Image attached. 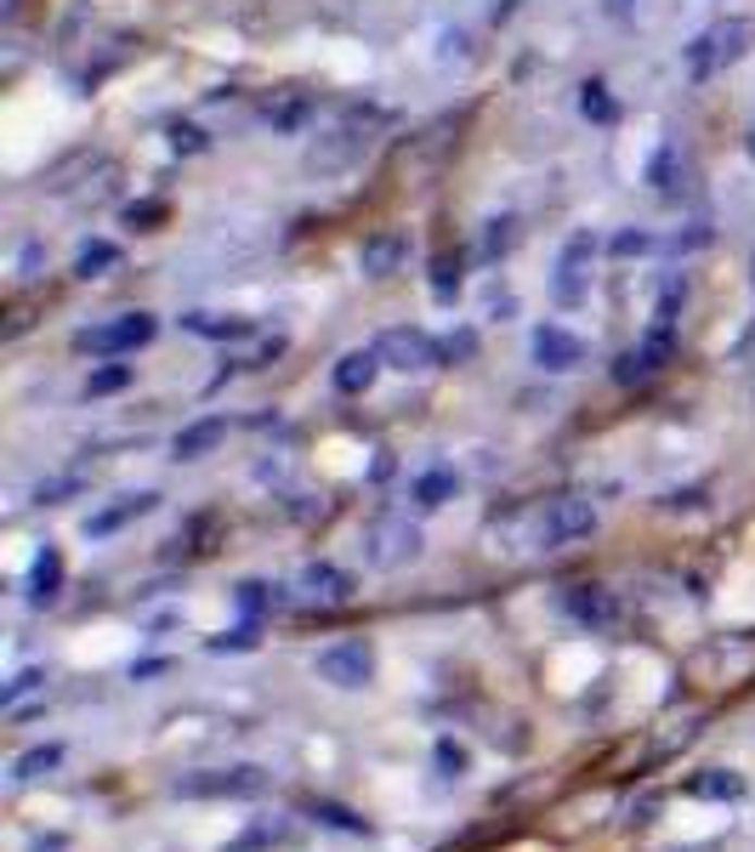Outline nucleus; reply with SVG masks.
<instances>
[{"instance_id":"nucleus-18","label":"nucleus","mask_w":755,"mask_h":852,"mask_svg":"<svg viewBox=\"0 0 755 852\" xmlns=\"http://www.w3.org/2000/svg\"><path fill=\"white\" fill-rule=\"evenodd\" d=\"M455 489H461L455 472H449V466H432V472H420V478H415L410 494H415V506H420V512H438L443 500H455Z\"/></svg>"},{"instance_id":"nucleus-6","label":"nucleus","mask_w":755,"mask_h":852,"mask_svg":"<svg viewBox=\"0 0 755 852\" xmlns=\"http://www.w3.org/2000/svg\"><path fill=\"white\" fill-rule=\"evenodd\" d=\"M267 790V773L262 767H211V773H188V779H176V795H262Z\"/></svg>"},{"instance_id":"nucleus-23","label":"nucleus","mask_w":755,"mask_h":852,"mask_svg":"<svg viewBox=\"0 0 755 852\" xmlns=\"http://www.w3.org/2000/svg\"><path fill=\"white\" fill-rule=\"evenodd\" d=\"M307 813L318 824H330V830H341V836H369V818H358L352 807H341V801H307Z\"/></svg>"},{"instance_id":"nucleus-8","label":"nucleus","mask_w":755,"mask_h":852,"mask_svg":"<svg viewBox=\"0 0 755 852\" xmlns=\"http://www.w3.org/2000/svg\"><path fill=\"white\" fill-rule=\"evenodd\" d=\"M534 364L551 369V375H568V369L586 364V341L568 336L563 324H540V330H534Z\"/></svg>"},{"instance_id":"nucleus-34","label":"nucleus","mask_w":755,"mask_h":852,"mask_svg":"<svg viewBox=\"0 0 755 852\" xmlns=\"http://www.w3.org/2000/svg\"><path fill=\"white\" fill-rule=\"evenodd\" d=\"M267 841H285V830H267V824H262V830H250V836H244V841H234L228 852H262Z\"/></svg>"},{"instance_id":"nucleus-14","label":"nucleus","mask_w":755,"mask_h":852,"mask_svg":"<svg viewBox=\"0 0 755 852\" xmlns=\"http://www.w3.org/2000/svg\"><path fill=\"white\" fill-rule=\"evenodd\" d=\"M222 438H228V421H222V415H205V421H193V426H183V433H176L171 455H176V461H205Z\"/></svg>"},{"instance_id":"nucleus-26","label":"nucleus","mask_w":755,"mask_h":852,"mask_svg":"<svg viewBox=\"0 0 755 852\" xmlns=\"http://www.w3.org/2000/svg\"><path fill=\"white\" fill-rule=\"evenodd\" d=\"M580 114L596 120V125L614 120V97H608V86H602V80H586V86H580Z\"/></svg>"},{"instance_id":"nucleus-37","label":"nucleus","mask_w":755,"mask_h":852,"mask_svg":"<svg viewBox=\"0 0 755 852\" xmlns=\"http://www.w3.org/2000/svg\"><path fill=\"white\" fill-rule=\"evenodd\" d=\"M80 478H58V484H40V500H58V494H74Z\"/></svg>"},{"instance_id":"nucleus-27","label":"nucleus","mask_w":755,"mask_h":852,"mask_svg":"<svg viewBox=\"0 0 755 852\" xmlns=\"http://www.w3.org/2000/svg\"><path fill=\"white\" fill-rule=\"evenodd\" d=\"M432 762H438L443 779H466V767H471L466 744H455V739H438V744H432Z\"/></svg>"},{"instance_id":"nucleus-31","label":"nucleus","mask_w":755,"mask_h":852,"mask_svg":"<svg viewBox=\"0 0 755 852\" xmlns=\"http://www.w3.org/2000/svg\"><path fill=\"white\" fill-rule=\"evenodd\" d=\"M35 688H46V671H23L17 682H12L7 693H0V705H7V711H17V705H23V699H29Z\"/></svg>"},{"instance_id":"nucleus-38","label":"nucleus","mask_w":755,"mask_h":852,"mask_svg":"<svg viewBox=\"0 0 755 852\" xmlns=\"http://www.w3.org/2000/svg\"><path fill=\"white\" fill-rule=\"evenodd\" d=\"M625 7H631V0H608V12H625Z\"/></svg>"},{"instance_id":"nucleus-16","label":"nucleus","mask_w":755,"mask_h":852,"mask_svg":"<svg viewBox=\"0 0 755 852\" xmlns=\"http://www.w3.org/2000/svg\"><path fill=\"white\" fill-rule=\"evenodd\" d=\"M183 330L205 336V341H239V336L256 330V324H250V318H222V313H183Z\"/></svg>"},{"instance_id":"nucleus-13","label":"nucleus","mask_w":755,"mask_h":852,"mask_svg":"<svg viewBox=\"0 0 755 852\" xmlns=\"http://www.w3.org/2000/svg\"><path fill=\"white\" fill-rule=\"evenodd\" d=\"M301 591H307L313 603H347L358 586H352V574L336 568V563H307L301 568Z\"/></svg>"},{"instance_id":"nucleus-30","label":"nucleus","mask_w":755,"mask_h":852,"mask_svg":"<svg viewBox=\"0 0 755 852\" xmlns=\"http://www.w3.org/2000/svg\"><path fill=\"white\" fill-rule=\"evenodd\" d=\"M171 148H176V154H205V148H211V137L199 131V125L176 120V125H171Z\"/></svg>"},{"instance_id":"nucleus-21","label":"nucleus","mask_w":755,"mask_h":852,"mask_svg":"<svg viewBox=\"0 0 755 852\" xmlns=\"http://www.w3.org/2000/svg\"><path fill=\"white\" fill-rule=\"evenodd\" d=\"M234 603H239L250 619H262V614H279V609H285V586H267V580H239Z\"/></svg>"},{"instance_id":"nucleus-12","label":"nucleus","mask_w":755,"mask_h":852,"mask_svg":"<svg viewBox=\"0 0 755 852\" xmlns=\"http://www.w3.org/2000/svg\"><path fill=\"white\" fill-rule=\"evenodd\" d=\"M313 109H318V103H313L307 91H273L267 103H262V120H267V125H273V131H279V137H295L301 125L313 120Z\"/></svg>"},{"instance_id":"nucleus-11","label":"nucleus","mask_w":755,"mask_h":852,"mask_svg":"<svg viewBox=\"0 0 755 852\" xmlns=\"http://www.w3.org/2000/svg\"><path fill=\"white\" fill-rule=\"evenodd\" d=\"M568 614L580 619V625H614L619 619V597L608 586H596V580L568 586Z\"/></svg>"},{"instance_id":"nucleus-10","label":"nucleus","mask_w":755,"mask_h":852,"mask_svg":"<svg viewBox=\"0 0 755 852\" xmlns=\"http://www.w3.org/2000/svg\"><path fill=\"white\" fill-rule=\"evenodd\" d=\"M358 262H364L369 279H392V273L410 262V239L404 234H369L364 250H358Z\"/></svg>"},{"instance_id":"nucleus-3","label":"nucleus","mask_w":755,"mask_h":852,"mask_svg":"<svg viewBox=\"0 0 755 852\" xmlns=\"http://www.w3.org/2000/svg\"><path fill=\"white\" fill-rule=\"evenodd\" d=\"M313 671H318L330 688H364L369 676H375V648H369L364 637H341V642H330V648H318Z\"/></svg>"},{"instance_id":"nucleus-9","label":"nucleus","mask_w":755,"mask_h":852,"mask_svg":"<svg viewBox=\"0 0 755 852\" xmlns=\"http://www.w3.org/2000/svg\"><path fill=\"white\" fill-rule=\"evenodd\" d=\"M381 369H387V364H381V353H375V347H352V353L336 359V392L358 398V392L375 387V375H381Z\"/></svg>"},{"instance_id":"nucleus-4","label":"nucleus","mask_w":755,"mask_h":852,"mask_svg":"<svg viewBox=\"0 0 755 852\" xmlns=\"http://www.w3.org/2000/svg\"><path fill=\"white\" fill-rule=\"evenodd\" d=\"M596 535V506L586 494H557L540 517V546H574Z\"/></svg>"},{"instance_id":"nucleus-5","label":"nucleus","mask_w":755,"mask_h":852,"mask_svg":"<svg viewBox=\"0 0 755 852\" xmlns=\"http://www.w3.org/2000/svg\"><path fill=\"white\" fill-rule=\"evenodd\" d=\"M375 353H381L387 369H438L443 364V341H432L426 330H410V324H398V330H381L375 341Z\"/></svg>"},{"instance_id":"nucleus-29","label":"nucleus","mask_w":755,"mask_h":852,"mask_svg":"<svg viewBox=\"0 0 755 852\" xmlns=\"http://www.w3.org/2000/svg\"><path fill=\"white\" fill-rule=\"evenodd\" d=\"M512 228H517L512 216H494V222H489V234H483V256H489V262H494V256H506V250H512V239H517Z\"/></svg>"},{"instance_id":"nucleus-25","label":"nucleus","mask_w":755,"mask_h":852,"mask_svg":"<svg viewBox=\"0 0 755 852\" xmlns=\"http://www.w3.org/2000/svg\"><path fill=\"white\" fill-rule=\"evenodd\" d=\"M693 795H710V801H739V795H744V779H739V773L710 767V773H699V779H693Z\"/></svg>"},{"instance_id":"nucleus-19","label":"nucleus","mask_w":755,"mask_h":852,"mask_svg":"<svg viewBox=\"0 0 755 852\" xmlns=\"http://www.w3.org/2000/svg\"><path fill=\"white\" fill-rule=\"evenodd\" d=\"M63 767V744H35V750H23V756L12 762V785H35L46 779V773H58Z\"/></svg>"},{"instance_id":"nucleus-7","label":"nucleus","mask_w":755,"mask_h":852,"mask_svg":"<svg viewBox=\"0 0 755 852\" xmlns=\"http://www.w3.org/2000/svg\"><path fill=\"white\" fill-rule=\"evenodd\" d=\"M591 262H596V239L591 234H574L563 245V262H557V302L563 308H580L586 290H591Z\"/></svg>"},{"instance_id":"nucleus-33","label":"nucleus","mask_w":755,"mask_h":852,"mask_svg":"<svg viewBox=\"0 0 755 852\" xmlns=\"http://www.w3.org/2000/svg\"><path fill=\"white\" fill-rule=\"evenodd\" d=\"M614 256H647L653 250V234H642V228H625V234H614Z\"/></svg>"},{"instance_id":"nucleus-17","label":"nucleus","mask_w":755,"mask_h":852,"mask_svg":"<svg viewBox=\"0 0 755 852\" xmlns=\"http://www.w3.org/2000/svg\"><path fill=\"white\" fill-rule=\"evenodd\" d=\"M160 506V494H125L119 506H109V512H97L91 523H86V535H114L119 523H131V517H148Z\"/></svg>"},{"instance_id":"nucleus-20","label":"nucleus","mask_w":755,"mask_h":852,"mask_svg":"<svg viewBox=\"0 0 755 852\" xmlns=\"http://www.w3.org/2000/svg\"><path fill=\"white\" fill-rule=\"evenodd\" d=\"M58 586H63V557H58V546H46L29 568V603H52Z\"/></svg>"},{"instance_id":"nucleus-2","label":"nucleus","mask_w":755,"mask_h":852,"mask_svg":"<svg viewBox=\"0 0 755 852\" xmlns=\"http://www.w3.org/2000/svg\"><path fill=\"white\" fill-rule=\"evenodd\" d=\"M364 557L375 563V568H404V563H415L420 557V529L410 517H375L369 529H364Z\"/></svg>"},{"instance_id":"nucleus-36","label":"nucleus","mask_w":755,"mask_h":852,"mask_svg":"<svg viewBox=\"0 0 755 852\" xmlns=\"http://www.w3.org/2000/svg\"><path fill=\"white\" fill-rule=\"evenodd\" d=\"M160 216H165V205H131V211H125L131 228H137V222H160Z\"/></svg>"},{"instance_id":"nucleus-15","label":"nucleus","mask_w":755,"mask_h":852,"mask_svg":"<svg viewBox=\"0 0 755 852\" xmlns=\"http://www.w3.org/2000/svg\"><path fill=\"white\" fill-rule=\"evenodd\" d=\"M750 40H755V17H727L710 29V52H716V68L727 63H739L750 52Z\"/></svg>"},{"instance_id":"nucleus-24","label":"nucleus","mask_w":755,"mask_h":852,"mask_svg":"<svg viewBox=\"0 0 755 852\" xmlns=\"http://www.w3.org/2000/svg\"><path fill=\"white\" fill-rule=\"evenodd\" d=\"M461 267L466 262L449 256V250H443V256H432V296H438V302H455V296H461V285H466Z\"/></svg>"},{"instance_id":"nucleus-32","label":"nucleus","mask_w":755,"mask_h":852,"mask_svg":"<svg viewBox=\"0 0 755 852\" xmlns=\"http://www.w3.org/2000/svg\"><path fill=\"white\" fill-rule=\"evenodd\" d=\"M239 648H256V625H239V631L211 637V654H239Z\"/></svg>"},{"instance_id":"nucleus-28","label":"nucleus","mask_w":755,"mask_h":852,"mask_svg":"<svg viewBox=\"0 0 755 852\" xmlns=\"http://www.w3.org/2000/svg\"><path fill=\"white\" fill-rule=\"evenodd\" d=\"M125 387H131V364H103V369H91V381H86L91 398H109V392H125Z\"/></svg>"},{"instance_id":"nucleus-22","label":"nucleus","mask_w":755,"mask_h":852,"mask_svg":"<svg viewBox=\"0 0 755 852\" xmlns=\"http://www.w3.org/2000/svg\"><path fill=\"white\" fill-rule=\"evenodd\" d=\"M109 267H119L114 239H91V245H80V256H74V273H80V279H103Z\"/></svg>"},{"instance_id":"nucleus-35","label":"nucleus","mask_w":755,"mask_h":852,"mask_svg":"<svg viewBox=\"0 0 755 852\" xmlns=\"http://www.w3.org/2000/svg\"><path fill=\"white\" fill-rule=\"evenodd\" d=\"M471 353H477V336H471V330H461V336L443 341V359H471Z\"/></svg>"},{"instance_id":"nucleus-1","label":"nucleus","mask_w":755,"mask_h":852,"mask_svg":"<svg viewBox=\"0 0 755 852\" xmlns=\"http://www.w3.org/2000/svg\"><path fill=\"white\" fill-rule=\"evenodd\" d=\"M160 330V318L154 313H119L109 324H91V330L74 336V353H91V359H119V353H137V347H148Z\"/></svg>"}]
</instances>
